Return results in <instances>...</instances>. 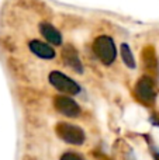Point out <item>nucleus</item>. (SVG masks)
<instances>
[{
    "mask_svg": "<svg viewBox=\"0 0 159 160\" xmlns=\"http://www.w3.org/2000/svg\"><path fill=\"white\" fill-rule=\"evenodd\" d=\"M92 49L93 53L96 55V58L106 66H110L115 61L117 49H115V44L111 37L100 35L99 38H96V41L93 42Z\"/></svg>",
    "mask_w": 159,
    "mask_h": 160,
    "instance_id": "nucleus-1",
    "label": "nucleus"
},
{
    "mask_svg": "<svg viewBox=\"0 0 159 160\" xmlns=\"http://www.w3.org/2000/svg\"><path fill=\"white\" fill-rule=\"evenodd\" d=\"M48 80H49L52 87H55L61 93L68 94V96H76L80 93V86L62 72H58V70L51 72L48 76Z\"/></svg>",
    "mask_w": 159,
    "mask_h": 160,
    "instance_id": "nucleus-2",
    "label": "nucleus"
},
{
    "mask_svg": "<svg viewBox=\"0 0 159 160\" xmlns=\"http://www.w3.org/2000/svg\"><path fill=\"white\" fill-rule=\"evenodd\" d=\"M55 132L64 142L70 145H76V146L82 145L85 142V139H86L82 128H79L78 125L68 124V122H59L55 127Z\"/></svg>",
    "mask_w": 159,
    "mask_h": 160,
    "instance_id": "nucleus-3",
    "label": "nucleus"
},
{
    "mask_svg": "<svg viewBox=\"0 0 159 160\" xmlns=\"http://www.w3.org/2000/svg\"><path fill=\"white\" fill-rule=\"evenodd\" d=\"M135 96L140 100L141 102L146 105H152L155 102V86H154V80L149 76H142L135 84Z\"/></svg>",
    "mask_w": 159,
    "mask_h": 160,
    "instance_id": "nucleus-4",
    "label": "nucleus"
},
{
    "mask_svg": "<svg viewBox=\"0 0 159 160\" xmlns=\"http://www.w3.org/2000/svg\"><path fill=\"white\" fill-rule=\"evenodd\" d=\"M54 105L55 110L59 111L62 115L69 117V118H76L80 115V107L73 98L68 96H58L54 98Z\"/></svg>",
    "mask_w": 159,
    "mask_h": 160,
    "instance_id": "nucleus-5",
    "label": "nucleus"
},
{
    "mask_svg": "<svg viewBox=\"0 0 159 160\" xmlns=\"http://www.w3.org/2000/svg\"><path fill=\"white\" fill-rule=\"evenodd\" d=\"M28 49L33 55H35L37 58L44 59V61H52L56 58V52L49 44H45L38 39H33L28 42Z\"/></svg>",
    "mask_w": 159,
    "mask_h": 160,
    "instance_id": "nucleus-6",
    "label": "nucleus"
},
{
    "mask_svg": "<svg viewBox=\"0 0 159 160\" xmlns=\"http://www.w3.org/2000/svg\"><path fill=\"white\" fill-rule=\"evenodd\" d=\"M62 59H64V63L69 69H72L73 72H76V73L83 72V65H82L79 53L73 45H66L64 48V51H62Z\"/></svg>",
    "mask_w": 159,
    "mask_h": 160,
    "instance_id": "nucleus-7",
    "label": "nucleus"
},
{
    "mask_svg": "<svg viewBox=\"0 0 159 160\" xmlns=\"http://www.w3.org/2000/svg\"><path fill=\"white\" fill-rule=\"evenodd\" d=\"M38 28H39L41 35L44 37V38L47 39L49 44H52V45H62V41H64L62 34L59 32L58 28L54 27L51 22H47V21L39 22Z\"/></svg>",
    "mask_w": 159,
    "mask_h": 160,
    "instance_id": "nucleus-8",
    "label": "nucleus"
},
{
    "mask_svg": "<svg viewBox=\"0 0 159 160\" xmlns=\"http://www.w3.org/2000/svg\"><path fill=\"white\" fill-rule=\"evenodd\" d=\"M142 62H144V66H145L146 70L149 72H156L158 69V59L156 55H155V51L154 48L148 47L144 49L142 52Z\"/></svg>",
    "mask_w": 159,
    "mask_h": 160,
    "instance_id": "nucleus-9",
    "label": "nucleus"
},
{
    "mask_svg": "<svg viewBox=\"0 0 159 160\" xmlns=\"http://www.w3.org/2000/svg\"><path fill=\"white\" fill-rule=\"evenodd\" d=\"M120 53H121V59H123L124 65H126L128 69H135L137 62H135V58H134V55H132V51H131V48L128 47V44H126V42L121 44Z\"/></svg>",
    "mask_w": 159,
    "mask_h": 160,
    "instance_id": "nucleus-10",
    "label": "nucleus"
},
{
    "mask_svg": "<svg viewBox=\"0 0 159 160\" xmlns=\"http://www.w3.org/2000/svg\"><path fill=\"white\" fill-rule=\"evenodd\" d=\"M61 160H85L82 158L80 155H78V153H73V152H66L62 155Z\"/></svg>",
    "mask_w": 159,
    "mask_h": 160,
    "instance_id": "nucleus-11",
    "label": "nucleus"
},
{
    "mask_svg": "<svg viewBox=\"0 0 159 160\" xmlns=\"http://www.w3.org/2000/svg\"><path fill=\"white\" fill-rule=\"evenodd\" d=\"M151 122L154 125H156V127H159V114H154L151 117Z\"/></svg>",
    "mask_w": 159,
    "mask_h": 160,
    "instance_id": "nucleus-12",
    "label": "nucleus"
},
{
    "mask_svg": "<svg viewBox=\"0 0 159 160\" xmlns=\"http://www.w3.org/2000/svg\"><path fill=\"white\" fill-rule=\"evenodd\" d=\"M155 160H159V152L156 153V155H155Z\"/></svg>",
    "mask_w": 159,
    "mask_h": 160,
    "instance_id": "nucleus-13",
    "label": "nucleus"
},
{
    "mask_svg": "<svg viewBox=\"0 0 159 160\" xmlns=\"http://www.w3.org/2000/svg\"><path fill=\"white\" fill-rule=\"evenodd\" d=\"M127 160H135L134 158H132V156H131V158H130V159H127Z\"/></svg>",
    "mask_w": 159,
    "mask_h": 160,
    "instance_id": "nucleus-14",
    "label": "nucleus"
}]
</instances>
